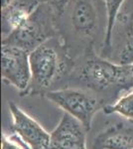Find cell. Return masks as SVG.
Returning <instances> with one entry per match:
<instances>
[{"instance_id":"9","label":"cell","mask_w":133,"mask_h":149,"mask_svg":"<svg viewBox=\"0 0 133 149\" xmlns=\"http://www.w3.org/2000/svg\"><path fill=\"white\" fill-rule=\"evenodd\" d=\"M88 132L81 122L64 112L51 131L50 149H88Z\"/></svg>"},{"instance_id":"10","label":"cell","mask_w":133,"mask_h":149,"mask_svg":"<svg viewBox=\"0 0 133 149\" xmlns=\"http://www.w3.org/2000/svg\"><path fill=\"white\" fill-rule=\"evenodd\" d=\"M93 149H133V123L115 122L93 139Z\"/></svg>"},{"instance_id":"6","label":"cell","mask_w":133,"mask_h":149,"mask_svg":"<svg viewBox=\"0 0 133 149\" xmlns=\"http://www.w3.org/2000/svg\"><path fill=\"white\" fill-rule=\"evenodd\" d=\"M100 56L119 65L133 64V0H125L115 17Z\"/></svg>"},{"instance_id":"12","label":"cell","mask_w":133,"mask_h":149,"mask_svg":"<svg viewBox=\"0 0 133 149\" xmlns=\"http://www.w3.org/2000/svg\"><path fill=\"white\" fill-rule=\"evenodd\" d=\"M102 111L106 114H118L133 123V90L123 93L112 104L105 107Z\"/></svg>"},{"instance_id":"17","label":"cell","mask_w":133,"mask_h":149,"mask_svg":"<svg viewBox=\"0 0 133 149\" xmlns=\"http://www.w3.org/2000/svg\"><path fill=\"white\" fill-rule=\"evenodd\" d=\"M130 68H131V74H132V79H133V64L130 65Z\"/></svg>"},{"instance_id":"3","label":"cell","mask_w":133,"mask_h":149,"mask_svg":"<svg viewBox=\"0 0 133 149\" xmlns=\"http://www.w3.org/2000/svg\"><path fill=\"white\" fill-rule=\"evenodd\" d=\"M31 81L24 97L42 95L69 86L75 59L59 37L46 41L30 53Z\"/></svg>"},{"instance_id":"14","label":"cell","mask_w":133,"mask_h":149,"mask_svg":"<svg viewBox=\"0 0 133 149\" xmlns=\"http://www.w3.org/2000/svg\"><path fill=\"white\" fill-rule=\"evenodd\" d=\"M1 149H31L14 132H2Z\"/></svg>"},{"instance_id":"13","label":"cell","mask_w":133,"mask_h":149,"mask_svg":"<svg viewBox=\"0 0 133 149\" xmlns=\"http://www.w3.org/2000/svg\"><path fill=\"white\" fill-rule=\"evenodd\" d=\"M125 0H103L106 7V11H107V28H106V34H105V39L103 42V45L105 43H107V41L109 40L110 33L113 27V23H114L116 14L121 5L124 3Z\"/></svg>"},{"instance_id":"16","label":"cell","mask_w":133,"mask_h":149,"mask_svg":"<svg viewBox=\"0 0 133 149\" xmlns=\"http://www.w3.org/2000/svg\"><path fill=\"white\" fill-rule=\"evenodd\" d=\"M15 0H1V8H5L8 5H10Z\"/></svg>"},{"instance_id":"8","label":"cell","mask_w":133,"mask_h":149,"mask_svg":"<svg viewBox=\"0 0 133 149\" xmlns=\"http://www.w3.org/2000/svg\"><path fill=\"white\" fill-rule=\"evenodd\" d=\"M11 116V131L16 133L31 149H50L51 132L14 102L8 103Z\"/></svg>"},{"instance_id":"11","label":"cell","mask_w":133,"mask_h":149,"mask_svg":"<svg viewBox=\"0 0 133 149\" xmlns=\"http://www.w3.org/2000/svg\"><path fill=\"white\" fill-rule=\"evenodd\" d=\"M38 5L36 0H15L5 8H1L2 38L22 27Z\"/></svg>"},{"instance_id":"4","label":"cell","mask_w":133,"mask_h":149,"mask_svg":"<svg viewBox=\"0 0 133 149\" xmlns=\"http://www.w3.org/2000/svg\"><path fill=\"white\" fill-rule=\"evenodd\" d=\"M58 12L51 5L40 3L21 28L2 38L1 44H8L29 53L46 41L59 37L57 27Z\"/></svg>"},{"instance_id":"7","label":"cell","mask_w":133,"mask_h":149,"mask_svg":"<svg viewBox=\"0 0 133 149\" xmlns=\"http://www.w3.org/2000/svg\"><path fill=\"white\" fill-rule=\"evenodd\" d=\"M30 53L8 44H1L2 81L25 95L31 81Z\"/></svg>"},{"instance_id":"5","label":"cell","mask_w":133,"mask_h":149,"mask_svg":"<svg viewBox=\"0 0 133 149\" xmlns=\"http://www.w3.org/2000/svg\"><path fill=\"white\" fill-rule=\"evenodd\" d=\"M44 97L81 122L88 131L91 129L94 115L105 107L103 100L93 93L74 86L53 91Z\"/></svg>"},{"instance_id":"2","label":"cell","mask_w":133,"mask_h":149,"mask_svg":"<svg viewBox=\"0 0 133 149\" xmlns=\"http://www.w3.org/2000/svg\"><path fill=\"white\" fill-rule=\"evenodd\" d=\"M69 86L79 88L100 97L105 107L133 90L130 65H119L91 51L75 60Z\"/></svg>"},{"instance_id":"15","label":"cell","mask_w":133,"mask_h":149,"mask_svg":"<svg viewBox=\"0 0 133 149\" xmlns=\"http://www.w3.org/2000/svg\"><path fill=\"white\" fill-rule=\"evenodd\" d=\"M38 3H44V4H48V5H51L54 9H56V11L58 13H60L63 8L66 5V3L68 2V0H36Z\"/></svg>"},{"instance_id":"1","label":"cell","mask_w":133,"mask_h":149,"mask_svg":"<svg viewBox=\"0 0 133 149\" xmlns=\"http://www.w3.org/2000/svg\"><path fill=\"white\" fill-rule=\"evenodd\" d=\"M101 8H106L103 0H68L58 14L59 38L75 60L104 42L107 14L101 13L107 11Z\"/></svg>"}]
</instances>
